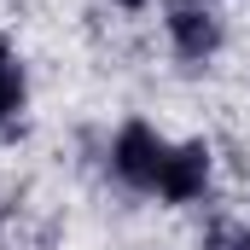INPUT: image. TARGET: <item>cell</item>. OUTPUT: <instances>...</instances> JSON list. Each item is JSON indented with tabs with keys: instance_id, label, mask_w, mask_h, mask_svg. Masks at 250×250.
Segmentation results:
<instances>
[{
	"instance_id": "cell-4",
	"label": "cell",
	"mask_w": 250,
	"mask_h": 250,
	"mask_svg": "<svg viewBox=\"0 0 250 250\" xmlns=\"http://www.w3.org/2000/svg\"><path fill=\"white\" fill-rule=\"evenodd\" d=\"M204 250H239V233H221V227H215V233L204 239Z\"/></svg>"
},
{
	"instance_id": "cell-5",
	"label": "cell",
	"mask_w": 250,
	"mask_h": 250,
	"mask_svg": "<svg viewBox=\"0 0 250 250\" xmlns=\"http://www.w3.org/2000/svg\"><path fill=\"white\" fill-rule=\"evenodd\" d=\"M117 6H123V12H140V6H151V0H117Z\"/></svg>"
},
{
	"instance_id": "cell-1",
	"label": "cell",
	"mask_w": 250,
	"mask_h": 250,
	"mask_svg": "<svg viewBox=\"0 0 250 250\" xmlns=\"http://www.w3.org/2000/svg\"><path fill=\"white\" fill-rule=\"evenodd\" d=\"M111 175L128 192L157 204H198L209 192V146L204 140H163L151 123H123L111 140Z\"/></svg>"
},
{
	"instance_id": "cell-6",
	"label": "cell",
	"mask_w": 250,
	"mask_h": 250,
	"mask_svg": "<svg viewBox=\"0 0 250 250\" xmlns=\"http://www.w3.org/2000/svg\"><path fill=\"white\" fill-rule=\"evenodd\" d=\"M239 250H250V227H245V233H239Z\"/></svg>"
},
{
	"instance_id": "cell-2",
	"label": "cell",
	"mask_w": 250,
	"mask_h": 250,
	"mask_svg": "<svg viewBox=\"0 0 250 250\" xmlns=\"http://www.w3.org/2000/svg\"><path fill=\"white\" fill-rule=\"evenodd\" d=\"M163 29H169V47L181 64H209L221 53V12L215 0H169L163 6Z\"/></svg>"
},
{
	"instance_id": "cell-3",
	"label": "cell",
	"mask_w": 250,
	"mask_h": 250,
	"mask_svg": "<svg viewBox=\"0 0 250 250\" xmlns=\"http://www.w3.org/2000/svg\"><path fill=\"white\" fill-rule=\"evenodd\" d=\"M23 111H29V70L12 41H0V140H18Z\"/></svg>"
}]
</instances>
